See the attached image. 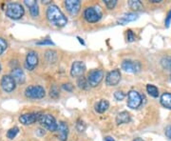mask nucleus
Here are the masks:
<instances>
[{
  "label": "nucleus",
  "instance_id": "1",
  "mask_svg": "<svg viewBox=\"0 0 171 141\" xmlns=\"http://www.w3.org/2000/svg\"><path fill=\"white\" fill-rule=\"evenodd\" d=\"M47 17L52 24L57 27H64L67 24V17L56 5H51L47 10Z\"/></svg>",
  "mask_w": 171,
  "mask_h": 141
},
{
  "label": "nucleus",
  "instance_id": "2",
  "mask_svg": "<svg viewBox=\"0 0 171 141\" xmlns=\"http://www.w3.org/2000/svg\"><path fill=\"white\" fill-rule=\"evenodd\" d=\"M24 13H25V10H24L23 6L19 3H10L7 5L6 9V14L12 19H19L21 18Z\"/></svg>",
  "mask_w": 171,
  "mask_h": 141
},
{
  "label": "nucleus",
  "instance_id": "3",
  "mask_svg": "<svg viewBox=\"0 0 171 141\" xmlns=\"http://www.w3.org/2000/svg\"><path fill=\"white\" fill-rule=\"evenodd\" d=\"M38 121L44 128H46L47 130L51 132H55L57 129V123L55 121V118L52 114H48V113L40 114Z\"/></svg>",
  "mask_w": 171,
  "mask_h": 141
},
{
  "label": "nucleus",
  "instance_id": "4",
  "mask_svg": "<svg viewBox=\"0 0 171 141\" xmlns=\"http://www.w3.org/2000/svg\"><path fill=\"white\" fill-rule=\"evenodd\" d=\"M102 16V12L99 7H88L84 12V17L89 23L99 21Z\"/></svg>",
  "mask_w": 171,
  "mask_h": 141
},
{
  "label": "nucleus",
  "instance_id": "5",
  "mask_svg": "<svg viewBox=\"0 0 171 141\" xmlns=\"http://www.w3.org/2000/svg\"><path fill=\"white\" fill-rule=\"evenodd\" d=\"M25 95L29 98L40 99L46 96V91L42 86H30L26 89Z\"/></svg>",
  "mask_w": 171,
  "mask_h": 141
},
{
  "label": "nucleus",
  "instance_id": "6",
  "mask_svg": "<svg viewBox=\"0 0 171 141\" xmlns=\"http://www.w3.org/2000/svg\"><path fill=\"white\" fill-rule=\"evenodd\" d=\"M104 78V72L101 70H92L88 76V81L91 87L99 85Z\"/></svg>",
  "mask_w": 171,
  "mask_h": 141
},
{
  "label": "nucleus",
  "instance_id": "7",
  "mask_svg": "<svg viewBox=\"0 0 171 141\" xmlns=\"http://www.w3.org/2000/svg\"><path fill=\"white\" fill-rule=\"evenodd\" d=\"M142 104V97L136 91H130L128 92V106L130 109H137Z\"/></svg>",
  "mask_w": 171,
  "mask_h": 141
},
{
  "label": "nucleus",
  "instance_id": "8",
  "mask_svg": "<svg viewBox=\"0 0 171 141\" xmlns=\"http://www.w3.org/2000/svg\"><path fill=\"white\" fill-rule=\"evenodd\" d=\"M122 69L128 73H138L141 70V64L138 61L126 60L122 63Z\"/></svg>",
  "mask_w": 171,
  "mask_h": 141
},
{
  "label": "nucleus",
  "instance_id": "9",
  "mask_svg": "<svg viewBox=\"0 0 171 141\" xmlns=\"http://www.w3.org/2000/svg\"><path fill=\"white\" fill-rule=\"evenodd\" d=\"M15 83L16 82L12 76H4L1 79V87L7 92H11L15 89Z\"/></svg>",
  "mask_w": 171,
  "mask_h": 141
},
{
  "label": "nucleus",
  "instance_id": "10",
  "mask_svg": "<svg viewBox=\"0 0 171 141\" xmlns=\"http://www.w3.org/2000/svg\"><path fill=\"white\" fill-rule=\"evenodd\" d=\"M86 70V66L85 63L82 61H75L71 66V70H70V74L72 76L74 77H78V76H83L84 73Z\"/></svg>",
  "mask_w": 171,
  "mask_h": 141
},
{
  "label": "nucleus",
  "instance_id": "11",
  "mask_svg": "<svg viewBox=\"0 0 171 141\" xmlns=\"http://www.w3.org/2000/svg\"><path fill=\"white\" fill-rule=\"evenodd\" d=\"M121 80V73L120 70L115 69L111 72H109L107 76L106 82L108 86H116Z\"/></svg>",
  "mask_w": 171,
  "mask_h": 141
},
{
  "label": "nucleus",
  "instance_id": "12",
  "mask_svg": "<svg viewBox=\"0 0 171 141\" xmlns=\"http://www.w3.org/2000/svg\"><path fill=\"white\" fill-rule=\"evenodd\" d=\"M39 118V114L34 113V112H30V113H24L20 115L19 117V121L23 125H31L36 122Z\"/></svg>",
  "mask_w": 171,
  "mask_h": 141
},
{
  "label": "nucleus",
  "instance_id": "13",
  "mask_svg": "<svg viewBox=\"0 0 171 141\" xmlns=\"http://www.w3.org/2000/svg\"><path fill=\"white\" fill-rule=\"evenodd\" d=\"M65 6L70 14L75 15L80 11L81 2L79 1V0H67V1L65 2Z\"/></svg>",
  "mask_w": 171,
  "mask_h": 141
},
{
  "label": "nucleus",
  "instance_id": "14",
  "mask_svg": "<svg viewBox=\"0 0 171 141\" xmlns=\"http://www.w3.org/2000/svg\"><path fill=\"white\" fill-rule=\"evenodd\" d=\"M38 64V55L35 52L31 51L28 53L27 57H26V67L30 70H33Z\"/></svg>",
  "mask_w": 171,
  "mask_h": 141
},
{
  "label": "nucleus",
  "instance_id": "15",
  "mask_svg": "<svg viewBox=\"0 0 171 141\" xmlns=\"http://www.w3.org/2000/svg\"><path fill=\"white\" fill-rule=\"evenodd\" d=\"M56 132H57V133H58V136H59L60 140H62V141H67L68 134V127L67 123H65L64 121H60V122L57 124Z\"/></svg>",
  "mask_w": 171,
  "mask_h": 141
},
{
  "label": "nucleus",
  "instance_id": "16",
  "mask_svg": "<svg viewBox=\"0 0 171 141\" xmlns=\"http://www.w3.org/2000/svg\"><path fill=\"white\" fill-rule=\"evenodd\" d=\"M24 2H25V4L29 7L32 16H33V17L38 16L39 9H38V5H37L36 1H34V0H25Z\"/></svg>",
  "mask_w": 171,
  "mask_h": 141
},
{
  "label": "nucleus",
  "instance_id": "17",
  "mask_svg": "<svg viewBox=\"0 0 171 141\" xmlns=\"http://www.w3.org/2000/svg\"><path fill=\"white\" fill-rule=\"evenodd\" d=\"M130 121V114L128 112H121L116 116V122L118 125L128 123Z\"/></svg>",
  "mask_w": 171,
  "mask_h": 141
},
{
  "label": "nucleus",
  "instance_id": "18",
  "mask_svg": "<svg viewBox=\"0 0 171 141\" xmlns=\"http://www.w3.org/2000/svg\"><path fill=\"white\" fill-rule=\"evenodd\" d=\"M12 76L17 83H23L25 81V74H24V72L21 69L18 68L14 69L12 72Z\"/></svg>",
  "mask_w": 171,
  "mask_h": 141
},
{
  "label": "nucleus",
  "instance_id": "19",
  "mask_svg": "<svg viewBox=\"0 0 171 141\" xmlns=\"http://www.w3.org/2000/svg\"><path fill=\"white\" fill-rule=\"evenodd\" d=\"M108 107H109L108 101H107L105 99H102V100H100L98 103L96 104L95 110H96V112H98L99 113H103V112H105L108 109Z\"/></svg>",
  "mask_w": 171,
  "mask_h": 141
},
{
  "label": "nucleus",
  "instance_id": "20",
  "mask_svg": "<svg viewBox=\"0 0 171 141\" xmlns=\"http://www.w3.org/2000/svg\"><path fill=\"white\" fill-rule=\"evenodd\" d=\"M161 103L166 109H171V93L165 92L161 97Z\"/></svg>",
  "mask_w": 171,
  "mask_h": 141
},
{
  "label": "nucleus",
  "instance_id": "21",
  "mask_svg": "<svg viewBox=\"0 0 171 141\" xmlns=\"http://www.w3.org/2000/svg\"><path fill=\"white\" fill-rule=\"evenodd\" d=\"M137 17H138V15L135 14V13H128L127 15L123 16V17H122V18L119 20V23H120V24H122V25H125L126 23H128V22L136 20Z\"/></svg>",
  "mask_w": 171,
  "mask_h": 141
},
{
  "label": "nucleus",
  "instance_id": "22",
  "mask_svg": "<svg viewBox=\"0 0 171 141\" xmlns=\"http://www.w3.org/2000/svg\"><path fill=\"white\" fill-rule=\"evenodd\" d=\"M146 91H148V95L151 96L152 97H159V90L156 86L154 85H148L146 86Z\"/></svg>",
  "mask_w": 171,
  "mask_h": 141
},
{
  "label": "nucleus",
  "instance_id": "23",
  "mask_svg": "<svg viewBox=\"0 0 171 141\" xmlns=\"http://www.w3.org/2000/svg\"><path fill=\"white\" fill-rule=\"evenodd\" d=\"M161 65L163 69L171 70V56H164L161 60Z\"/></svg>",
  "mask_w": 171,
  "mask_h": 141
},
{
  "label": "nucleus",
  "instance_id": "24",
  "mask_svg": "<svg viewBox=\"0 0 171 141\" xmlns=\"http://www.w3.org/2000/svg\"><path fill=\"white\" fill-rule=\"evenodd\" d=\"M128 4H129V7L134 11H140L143 9V4L139 0H130Z\"/></svg>",
  "mask_w": 171,
  "mask_h": 141
},
{
  "label": "nucleus",
  "instance_id": "25",
  "mask_svg": "<svg viewBox=\"0 0 171 141\" xmlns=\"http://www.w3.org/2000/svg\"><path fill=\"white\" fill-rule=\"evenodd\" d=\"M77 84H78L79 88H81V89H83V90H88V89L89 88V86H90L89 83H88V79H86V78L83 77V76H81V77L78 79Z\"/></svg>",
  "mask_w": 171,
  "mask_h": 141
},
{
  "label": "nucleus",
  "instance_id": "26",
  "mask_svg": "<svg viewBox=\"0 0 171 141\" xmlns=\"http://www.w3.org/2000/svg\"><path fill=\"white\" fill-rule=\"evenodd\" d=\"M18 133H19V129H18L17 127H13V128H12V129H10V130L8 131L7 136H8V138L13 139V138H14V137L16 136V134H17Z\"/></svg>",
  "mask_w": 171,
  "mask_h": 141
},
{
  "label": "nucleus",
  "instance_id": "27",
  "mask_svg": "<svg viewBox=\"0 0 171 141\" xmlns=\"http://www.w3.org/2000/svg\"><path fill=\"white\" fill-rule=\"evenodd\" d=\"M125 93L122 91H116L115 92H114V97H115V99L116 100H119V101H121V100H123L124 98H125Z\"/></svg>",
  "mask_w": 171,
  "mask_h": 141
},
{
  "label": "nucleus",
  "instance_id": "28",
  "mask_svg": "<svg viewBox=\"0 0 171 141\" xmlns=\"http://www.w3.org/2000/svg\"><path fill=\"white\" fill-rule=\"evenodd\" d=\"M104 3L108 9H113L117 4V0H104Z\"/></svg>",
  "mask_w": 171,
  "mask_h": 141
},
{
  "label": "nucleus",
  "instance_id": "29",
  "mask_svg": "<svg viewBox=\"0 0 171 141\" xmlns=\"http://www.w3.org/2000/svg\"><path fill=\"white\" fill-rule=\"evenodd\" d=\"M6 49H7V42H6V40L0 37V55H2Z\"/></svg>",
  "mask_w": 171,
  "mask_h": 141
},
{
  "label": "nucleus",
  "instance_id": "30",
  "mask_svg": "<svg viewBox=\"0 0 171 141\" xmlns=\"http://www.w3.org/2000/svg\"><path fill=\"white\" fill-rule=\"evenodd\" d=\"M51 97L56 98L59 97V91H58V88L56 86H53L52 89H51Z\"/></svg>",
  "mask_w": 171,
  "mask_h": 141
},
{
  "label": "nucleus",
  "instance_id": "31",
  "mask_svg": "<svg viewBox=\"0 0 171 141\" xmlns=\"http://www.w3.org/2000/svg\"><path fill=\"white\" fill-rule=\"evenodd\" d=\"M76 128H77V130L79 131V132H84L85 131V129H86V125H85V123L82 121V120H78L77 121V124H76Z\"/></svg>",
  "mask_w": 171,
  "mask_h": 141
},
{
  "label": "nucleus",
  "instance_id": "32",
  "mask_svg": "<svg viewBox=\"0 0 171 141\" xmlns=\"http://www.w3.org/2000/svg\"><path fill=\"white\" fill-rule=\"evenodd\" d=\"M135 38H136V36H135V34H133V32H132L131 30H128V40L129 42H132V41L135 40Z\"/></svg>",
  "mask_w": 171,
  "mask_h": 141
},
{
  "label": "nucleus",
  "instance_id": "33",
  "mask_svg": "<svg viewBox=\"0 0 171 141\" xmlns=\"http://www.w3.org/2000/svg\"><path fill=\"white\" fill-rule=\"evenodd\" d=\"M170 22H171V10L169 11V13H167V16L165 18V26H166V28L169 27Z\"/></svg>",
  "mask_w": 171,
  "mask_h": 141
},
{
  "label": "nucleus",
  "instance_id": "34",
  "mask_svg": "<svg viewBox=\"0 0 171 141\" xmlns=\"http://www.w3.org/2000/svg\"><path fill=\"white\" fill-rule=\"evenodd\" d=\"M37 44L38 45H46V44H48V45H53V42L52 40H50V39H46V40H42V41L37 42Z\"/></svg>",
  "mask_w": 171,
  "mask_h": 141
},
{
  "label": "nucleus",
  "instance_id": "35",
  "mask_svg": "<svg viewBox=\"0 0 171 141\" xmlns=\"http://www.w3.org/2000/svg\"><path fill=\"white\" fill-rule=\"evenodd\" d=\"M63 89L66 90V91H71L72 89H73V86L70 83H67V84H64L63 85Z\"/></svg>",
  "mask_w": 171,
  "mask_h": 141
},
{
  "label": "nucleus",
  "instance_id": "36",
  "mask_svg": "<svg viewBox=\"0 0 171 141\" xmlns=\"http://www.w3.org/2000/svg\"><path fill=\"white\" fill-rule=\"evenodd\" d=\"M165 135H166L168 138L171 139V125H169V126H167V127L165 128Z\"/></svg>",
  "mask_w": 171,
  "mask_h": 141
},
{
  "label": "nucleus",
  "instance_id": "37",
  "mask_svg": "<svg viewBox=\"0 0 171 141\" xmlns=\"http://www.w3.org/2000/svg\"><path fill=\"white\" fill-rule=\"evenodd\" d=\"M105 141H115L111 136H107V137H105Z\"/></svg>",
  "mask_w": 171,
  "mask_h": 141
},
{
  "label": "nucleus",
  "instance_id": "38",
  "mask_svg": "<svg viewBox=\"0 0 171 141\" xmlns=\"http://www.w3.org/2000/svg\"><path fill=\"white\" fill-rule=\"evenodd\" d=\"M162 1V0H152L151 2H153V3H160Z\"/></svg>",
  "mask_w": 171,
  "mask_h": 141
},
{
  "label": "nucleus",
  "instance_id": "39",
  "mask_svg": "<svg viewBox=\"0 0 171 141\" xmlns=\"http://www.w3.org/2000/svg\"><path fill=\"white\" fill-rule=\"evenodd\" d=\"M133 141H143V140L142 138H139V137H138V138H135Z\"/></svg>",
  "mask_w": 171,
  "mask_h": 141
},
{
  "label": "nucleus",
  "instance_id": "40",
  "mask_svg": "<svg viewBox=\"0 0 171 141\" xmlns=\"http://www.w3.org/2000/svg\"><path fill=\"white\" fill-rule=\"evenodd\" d=\"M77 38H78V39H79V41H80V43H82V44H83V45H85V42H84V41H83V40H82V39H81V38H80V37H77Z\"/></svg>",
  "mask_w": 171,
  "mask_h": 141
},
{
  "label": "nucleus",
  "instance_id": "41",
  "mask_svg": "<svg viewBox=\"0 0 171 141\" xmlns=\"http://www.w3.org/2000/svg\"><path fill=\"white\" fill-rule=\"evenodd\" d=\"M0 72H1V65H0Z\"/></svg>",
  "mask_w": 171,
  "mask_h": 141
},
{
  "label": "nucleus",
  "instance_id": "42",
  "mask_svg": "<svg viewBox=\"0 0 171 141\" xmlns=\"http://www.w3.org/2000/svg\"><path fill=\"white\" fill-rule=\"evenodd\" d=\"M170 78H171V74H170Z\"/></svg>",
  "mask_w": 171,
  "mask_h": 141
}]
</instances>
